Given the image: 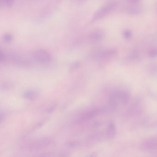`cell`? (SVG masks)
Listing matches in <instances>:
<instances>
[{"label": "cell", "mask_w": 157, "mask_h": 157, "mask_svg": "<svg viewBox=\"0 0 157 157\" xmlns=\"http://www.w3.org/2000/svg\"><path fill=\"white\" fill-rule=\"evenodd\" d=\"M51 143V141L49 140L44 139L39 140L37 142H35L33 144H32L30 148L33 149H39L45 148L49 146Z\"/></svg>", "instance_id": "obj_6"}, {"label": "cell", "mask_w": 157, "mask_h": 157, "mask_svg": "<svg viewBox=\"0 0 157 157\" xmlns=\"http://www.w3.org/2000/svg\"><path fill=\"white\" fill-rule=\"evenodd\" d=\"M77 2H85V1H87V0H76Z\"/></svg>", "instance_id": "obj_18"}, {"label": "cell", "mask_w": 157, "mask_h": 157, "mask_svg": "<svg viewBox=\"0 0 157 157\" xmlns=\"http://www.w3.org/2000/svg\"><path fill=\"white\" fill-rule=\"evenodd\" d=\"M4 39L5 41H10L12 39V36L10 34H6L4 36Z\"/></svg>", "instance_id": "obj_14"}, {"label": "cell", "mask_w": 157, "mask_h": 157, "mask_svg": "<svg viewBox=\"0 0 157 157\" xmlns=\"http://www.w3.org/2000/svg\"><path fill=\"white\" fill-rule=\"evenodd\" d=\"M117 6L116 2H109L102 6L95 12L92 18L93 21H97L109 14L114 10Z\"/></svg>", "instance_id": "obj_1"}, {"label": "cell", "mask_w": 157, "mask_h": 157, "mask_svg": "<svg viewBox=\"0 0 157 157\" xmlns=\"http://www.w3.org/2000/svg\"><path fill=\"white\" fill-rule=\"evenodd\" d=\"M140 150L145 151H152L157 149V139L151 137L142 140L139 145Z\"/></svg>", "instance_id": "obj_2"}, {"label": "cell", "mask_w": 157, "mask_h": 157, "mask_svg": "<svg viewBox=\"0 0 157 157\" xmlns=\"http://www.w3.org/2000/svg\"><path fill=\"white\" fill-rule=\"evenodd\" d=\"M148 56L149 58H152L157 57V49H153L151 50L148 53Z\"/></svg>", "instance_id": "obj_10"}, {"label": "cell", "mask_w": 157, "mask_h": 157, "mask_svg": "<svg viewBox=\"0 0 157 157\" xmlns=\"http://www.w3.org/2000/svg\"><path fill=\"white\" fill-rule=\"evenodd\" d=\"M104 37V33L103 30L97 29L91 32L89 35V38L92 41H101Z\"/></svg>", "instance_id": "obj_4"}, {"label": "cell", "mask_w": 157, "mask_h": 157, "mask_svg": "<svg viewBox=\"0 0 157 157\" xmlns=\"http://www.w3.org/2000/svg\"><path fill=\"white\" fill-rule=\"evenodd\" d=\"M117 133V128L115 124L113 122L109 123L106 129V136L110 139H113L116 136Z\"/></svg>", "instance_id": "obj_5"}, {"label": "cell", "mask_w": 157, "mask_h": 157, "mask_svg": "<svg viewBox=\"0 0 157 157\" xmlns=\"http://www.w3.org/2000/svg\"><path fill=\"white\" fill-rule=\"evenodd\" d=\"M37 157H53V154L52 153L48 152V153L41 154Z\"/></svg>", "instance_id": "obj_15"}, {"label": "cell", "mask_w": 157, "mask_h": 157, "mask_svg": "<svg viewBox=\"0 0 157 157\" xmlns=\"http://www.w3.org/2000/svg\"><path fill=\"white\" fill-rule=\"evenodd\" d=\"M33 57L36 61L41 63H48L51 60V56L48 52L43 50H36Z\"/></svg>", "instance_id": "obj_3"}, {"label": "cell", "mask_w": 157, "mask_h": 157, "mask_svg": "<svg viewBox=\"0 0 157 157\" xmlns=\"http://www.w3.org/2000/svg\"><path fill=\"white\" fill-rule=\"evenodd\" d=\"M36 96V93L34 92H29L28 93H26L25 94V96L26 97H28L29 99L31 98H33Z\"/></svg>", "instance_id": "obj_12"}, {"label": "cell", "mask_w": 157, "mask_h": 157, "mask_svg": "<svg viewBox=\"0 0 157 157\" xmlns=\"http://www.w3.org/2000/svg\"><path fill=\"white\" fill-rule=\"evenodd\" d=\"M87 157H97V155L95 152H92L89 154Z\"/></svg>", "instance_id": "obj_17"}, {"label": "cell", "mask_w": 157, "mask_h": 157, "mask_svg": "<svg viewBox=\"0 0 157 157\" xmlns=\"http://www.w3.org/2000/svg\"><path fill=\"white\" fill-rule=\"evenodd\" d=\"M70 153L69 152L63 151V152L59 153L58 157H70Z\"/></svg>", "instance_id": "obj_13"}, {"label": "cell", "mask_w": 157, "mask_h": 157, "mask_svg": "<svg viewBox=\"0 0 157 157\" xmlns=\"http://www.w3.org/2000/svg\"><path fill=\"white\" fill-rule=\"evenodd\" d=\"M1 2L7 6H11L13 4L14 0H1Z\"/></svg>", "instance_id": "obj_11"}, {"label": "cell", "mask_w": 157, "mask_h": 157, "mask_svg": "<svg viewBox=\"0 0 157 157\" xmlns=\"http://www.w3.org/2000/svg\"><path fill=\"white\" fill-rule=\"evenodd\" d=\"M125 11L128 14H129L136 15L140 13V12H141V10H140V8H138V7H135V6H130V7L127 8L126 9Z\"/></svg>", "instance_id": "obj_7"}, {"label": "cell", "mask_w": 157, "mask_h": 157, "mask_svg": "<svg viewBox=\"0 0 157 157\" xmlns=\"http://www.w3.org/2000/svg\"><path fill=\"white\" fill-rule=\"evenodd\" d=\"M123 35L124 37L127 40L131 39L132 38V36H133L132 32L129 29H125L123 31Z\"/></svg>", "instance_id": "obj_9"}, {"label": "cell", "mask_w": 157, "mask_h": 157, "mask_svg": "<svg viewBox=\"0 0 157 157\" xmlns=\"http://www.w3.org/2000/svg\"><path fill=\"white\" fill-rule=\"evenodd\" d=\"M80 142L78 140H73V141H69L67 143V146L68 148H75L80 146Z\"/></svg>", "instance_id": "obj_8"}, {"label": "cell", "mask_w": 157, "mask_h": 157, "mask_svg": "<svg viewBox=\"0 0 157 157\" xmlns=\"http://www.w3.org/2000/svg\"><path fill=\"white\" fill-rule=\"evenodd\" d=\"M128 2L131 4H136L138 2L139 0H127Z\"/></svg>", "instance_id": "obj_16"}]
</instances>
